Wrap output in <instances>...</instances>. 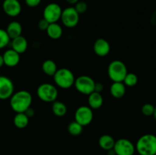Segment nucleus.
<instances>
[{
  "mask_svg": "<svg viewBox=\"0 0 156 155\" xmlns=\"http://www.w3.org/2000/svg\"><path fill=\"white\" fill-rule=\"evenodd\" d=\"M32 103V96L30 92L21 90L14 93L10 97V106L12 110L16 113L24 112Z\"/></svg>",
  "mask_w": 156,
  "mask_h": 155,
  "instance_id": "1",
  "label": "nucleus"
},
{
  "mask_svg": "<svg viewBox=\"0 0 156 155\" xmlns=\"http://www.w3.org/2000/svg\"><path fill=\"white\" fill-rule=\"evenodd\" d=\"M136 151L140 155H155L156 136L146 134L140 137L135 145Z\"/></svg>",
  "mask_w": 156,
  "mask_h": 155,
  "instance_id": "2",
  "label": "nucleus"
},
{
  "mask_svg": "<svg viewBox=\"0 0 156 155\" xmlns=\"http://www.w3.org/2000/svg\"><path fill=\"white\" fill-rule=\"evenodd\" d=\"M53 77L56 86L62 89H69L74 86L76 78L73 71L69 68H62L57 69Z\"/></svg>",
  "mask_w": 156,
  "mask_h": 155,
  "instance_id": "3",
  "label": "nucleus"
},
{
  "mask_svg": "<svg viewBox=\"0 0 156 155\" xmlns=\"http://www.w3.org/2000/svg\"><path fill=\"white\" fill-rule=\"evenodd\" d=\"M128 73L127 68L124 62L120 60H114L109 64L108 74L113 82H123Z\"/></svg>",
  "mask_w": 156,
  "mask_h": 155,
  "instance_id": "4",
  "label": "nucleus"
},
{
  "mask_svg": "<svg viewBox=\"0 0 156 155\" xmlns=\"http://www.w3.org/2000/svg\"><path fill=\"white\" fill-rule=\"evenodd\" d=\"M38 98L46 103H53L58 96V90L55 85L50 83H43L37 89Z\"/></svg>",
  "mask_w": 156,
  "mask_h": 155,
  "instance_id": "5",
  "label": "nucleus"
},
{
  "mask_svg": "<svg viewBox=\"0 0 156 155\" xmlns=\"http://www.w3.org/2000/svg\"><path fill=\"white\" fill-rule=\"evenodd\" d=\"M95 81L91 77L88 75H81L76 78L74 86L78 92L85 95H89L94 91Z\"/></svg>",
  "mask_w": 156,
  "mask_h": 155,
  "instance_id": "6",
  "label": "nucleus"
},
{
  "mask_svg": "<svg viewBox=\"0 0 156 155\" xmlns=\"http://www.w3.org/2000/svg\"><path fill=\"white\" fill-rule=\"evenodd\" d=\"M60 20L65 27L73 28L79 24V14L74 7H67L62 10Z\"/></svg>",
  "mask_w": 156,
  "mask_h": 155,
  "instance_id": "7",
  "label": "nucleus"
},
{
  "mask_svg": "<svg viewBox=\"0 0 156 155\" xmlns=\"http://www.w3.org/2000/svg\"><path fill=\"white\" fill-rule=\"evenodd\" d=\"M62 12V9L59 4L54 2L50 3L44 8L43 18H44L50 24L57 23V21L60 20Z\"/></svg>",
  "mask_w": 156,
  "mask_h": 155,
  "instance_id": "8",
  "label": "nucleus"
},
{
  "mask_svg": "<svg viewBox=\"0 0 156 155\" xmlns=\"http://www.w3.org/2000/svg\"><path fill=\"white\" fill-rule=\"evenodd\" d=\"M113 149L116 155H134L136 152V147L133 143L126 138L117 140Z\"/></svg>",
  "mask_w": 156,
  "mask_h": 155,
  "instance_id": "9",
  "label": "nucleus"
},
{
  "mask_svg": "<svg viewBox=\"0 0 156 155\" xmlns=\"http://www.w3.org/2000/svg\"><path fill=\"white\" fill-rule=\"evenodd\" d=\"M74 117L75 121L79 123L83 127L88 126L92 122L94 117L92 109H91L88 106H79L76 110Z\"/></svg>",
  "mask_w": 156,
  "mask_h": 155,
  "instance_id": "10",
  "label": "nucleus"
},
{
  "mask_svg": "<svg viewBox=\"0 0 156 155\" xmlns=\"http://www.w3.org/2000/svg\"><path fill=\"white\" fill-rule=\"evenodd\" d=\"M14 84L9 78L0 75V100H7L14 94Z\"/></svg>",
  "mask_w": 156,
  "mask_h": 155,
  "instance_id": "11",
  "label": "nucleus"
},
{
  "mask_svg": "<svg viewBox=\"0 0 156 155\" xmlns=\"http://www.w3.org/2000/svg\"><path fill=\"white\" fill-rule=\"evenodd\" d=\"M2 9L9 17H17L21 12V5L18 0H4Z\"/></svg>",
  "mask_w": 156,
  "mask_h": 155,
  "instance_id": "12",
  "label": "nucleus"
},
{
  "mask_svg": "<svg viewBox=\"0 0 156 155\" xmlns=\"http://www.w3.org/2000/svg\"><path fill=\"white\" fill-rule=\"evenodd\" d=\"M93 50L97 56L100 57H105L110 53L111 45L109 42L104 38H98L94 43Z\"/></svg>",
  "mask_w": 156,
  "mask_h": 155,
  "instance_id": "13",
  "label": "nucleus"
},
{
  "mask_svg": "<svg viewBox=\"0 0 156 155\" xmlns=\"http://www.w3.org/2000/svg\"><path fill=\"white\" fill-rule=\"evenodd\" d=\"M4 65L6 66L13 68L18 65L20 62V54L12 49L6 50L2 55Z\"/></svg>",
  "mask_w": 156,
  "mask_h": 155,
  "instance_id": "14",
  "label": "nucleus"
},
{
  "mask_svg": "<svg viewBox=\"0 0 156 155\" xmlns=\"http://www.w3.org/2000/svg\"><path fill=\"white\" fill-rule=\"evenodd\" d=\"M11 46L12 50L16 51L17 53H19L20 55L24 53L27 50V46H28V43L26 38L23 36L22 35L18 36L16 38L11 40Z\"/></svg>",
  "mask_w": 156,
  "mask_h": 155,
  "instance_id": "15",
  "label": "nucleus"
},
{
  "mask_svg": "<svg viewBox=\"0 0 156 155\" xmlns=\"http://www.w3.org/2000/svg\"><path fill=\"white\" fill-rule=\"evenodd\" d=\"M104 99L101 93L94 91L88 95V106L92 109H98L103 105Z\"/></svg>",
  "mask_w": 156,
  "mask_h": 155,
  "instance_id": "16",
  "label": "nucleus"
},
{
  "mask_svg": "<svg viewBox=\"0 0 156 155\" xmlns=\"http://www.w3.org/2000/svg\"><path fill=\"white\" fill-rule=\"evenodd\" d=\"M6 32L11 40L21 36L22 33V26L18 21H11L6 27Z\"/></svg>",
  "mask_w": 156,
  "mask_h": 155,
  "instance_id": "17",
  "label": "nucleus"
},
{
  "mask_svg": "<svg viewBox=\"0 0 156 155\" xmlns=\"http://www.w3.org/2000/svg\"><path fill=\"white\" fill-rule=\"evenodd\" d=\"M126 86L123 82H113L110 88L111 96L114 98H122L126 94Z\"/></svg>",
  "mask_w": 156,
  "mask_h": 155,
  "instance_id": "18",
  "label": "nucleus"
},
{
  "mask_svg": "<svg viewBox=\"0 0 156 155\" xmlns=\"http://www.w3.org/2000/svg\"><path fill=\"white\" fill-rule=\"evenodd\" d=\"M46 32L50 38L53 40H58L62 36V28L58 23H51L49 24Z\"/></svg>",
  "mask_w": 156,
  "mask_h": 155,
  "instance_id": "19",
  "label": "nucleus"
},
{
  "mask_svg": "<svg viewBox=\"0 0 156 155\" xmlns=\"http://www.w3.org/2000/svg\"><path fill=\"white\" fill-rule=\"evenodd\" d=\"M115 140L111 135H103L99 138L98 144L101 148L105 150H110L114 148Z\"/></svg>",
  "mask_w": 156,
  "mask_h": 155,
  "instance_id": "20",
  "label": "nucleus"
},
{
  "mask_svg": "<svg viewBox=\"0 0 156 155\" xmlns=\"http://www.w3.org/2000/svg\"><path fill=\"white\" fill-rule=\"evenodd\" d=\"M13 122L15 127L18 129H24L28 126L29 118L24 112H18L14 117Z\"/></svg>",
  "mask_w": 156,
  "mask_h": 155,
  "instance_id": "21",
  "label": "nucleus"
},
{
  "mask_svg": "<svg viewBox=\"0 0 156 155\" xmlns=\"http://www.w3.org/2000/svg\"><path fill=\"white\" fill-rule=\"evenodd\" d=\"M57 65L54 61L47 59L42 64V70L45 74L48 76H53L57 71Z\"/></svg>",
  "mask_w": 156,
  "mask_h": 155,
  "instance_id": "22",
  "label": "nucleus"
},
{
  "mask_svg": "<svg viewBox=\"0 0 156 155\" xmlns=\"http://www.w3.org/2000/svg\"><path fill=\"white\" fill-rule=\"evenodd\" d=\"M52 111L56 116L62 117L66 114L67 106L62 102L56 100L53 102L52 105Z\"/></svg>",
  "mask_w": 156,
  "mask_h": 155,
  "instance_id": "23",
  "label": "nucleus"
},
{
  "mask_svg": "<svg viewBox=\"0 0 156 155\" xmlns=\"http://www.w3.org/2000/svg\"><path fill=\"white\" fill-rule=\"evenodd\" d=\"M67 130H68L69 133L73 136H78L82 134V131H83V126H81L77 122L74 121L69 124Z\"/></svg>",
  "mask_w": 156,
  "mask_h": 155,
  "instance_id": "24",
  "label": "nucleus"
},
{
  "mask_svg": "<svg viewBox=\"0 0 156 155\" xmlns=\"http://www.w3.org/2000/svg\"><path fill=\"white\" fill-rule=\"evenodd\" d=\"M138 76L134 73H129L126 74V77L124 78L123 81V83L124 84L126 87H134L138 83Z\"/></svg>",
  "mask_w": 156,
  "mask_h": 155,
  "instance_id": "25",
  "label": "nucleus"
},
{
  "mask_svg": "<svg viewBox=\"0 0 156 155\" xmlns=\"http://www.w3.org/2000/svg\"><path fill=\"white\" fill-rule=\"evenodd\" d=\"M11 42L10 37L4 29L0 28V50L7 46Z\"/></svg>",
  "mask_w": 156,
  "mask_h": 155,
  "instance_id": "26",
  "label": "nucleus"
},
{
  "mask_svg": "<svg viewBox=\"0 0 156 155\" xmlns=\"http://www.w3.org/2000/svg\"><path fill=\"white\" fill-rule=\"evenodd\" d=\"M142 113L146 116H152L155 111V106L151 103H146L142 106Z\"/></svg>",
  "mask_w": 156,
  "mask_h": 155,
  "instance_id": "27",
  "label": "nucleus"
},
{
  "mask_svg": "<svg viewBox=\"0 0 156 155\" xmlns=\"http://www.w3.org/2000/svg\"><path fill=\"white\" fill-rule=\"evenodd\" d=\"M74 8L76 12L80 15V14H83L86 12L87 9H88V5L85 2L79 1L76 4H75Z\"/></svg>",
  "mask_w": 156,
  "mask_h": 155,
  "instance_id": "28",
  "label": "nucleus"
},
{
  "mask_svg": "<svg viewBox=\"0 0 156 155\" xmlns=\"http://www.w3.org/2000/svg\"><path fill=\"white\" fill-rule=\"evenodd\" d=\"M49 24H50V23L47 22L44 18H42V19H41L38 21L37 27L38 28H39V30H42V31H46L47 27H48Z\"/></svg>",
  "mask_w": 156,
  "mask_h": 155,
  "instance_id": "29",
  "label": "nucleus"
},
{
  "mask_svg": "<svg viewBox=\"0 0 156 155\" xmlns=\"http://www.w3.org/2000/svg\"><path fill=\"white\" fill-rule=\"evenodd\" d=\"M41 1H42V0H24L25 4L27 5L28 7L30 8H34L38 6L41 4Z\"/></svg>",
  "mask_w": 156,
  "mask_h": 155,
  "instance_id": "30",
  "label": "nucleus"
},
{
  "mask_svg": "<svg viewBox=\"0 0 156 155\" xmlns=\"http://www.w3.org/2000/svg\"><path fill=\"white\" fill-rule=\"evenodd\" d=\"M104 90V85L101 82H95V85H94V91L98 93H101Z\"/></svg>",
  "mask_w": 156,
  "mask_h": 155,
  "instance_id": "31",
  "label": "nucleus"
},
{
  "mask_svg": "<svg viewBox=\"0 0 156 155\" xmlns=\"http://www.w3.org/2000/svg\"><path fill=\"white\" fill-rule=\"evenodd\" d=\"M24 113H25L26 115H27V117L30 119V118H31V117H33L34 115V109L33 108L30 106V107H29L28 109H27V110L24 112Z\"/></svg>",
  "mask_w": 156,
  "mask_h": 155,
  "instance_id": "32",
  "label": "nucleus"
},
{
  "mask_svg": "<svg viewBox=\"0 0 156 155\" xmlns=\"http://www.w3.org/2000/svg\"><path fill=\"white\" fill-rule=\"evenodd\" d=\"M66 1L70 5H75V4H76V3L79 1V0H66Z\"/></svg>",
  "mask_w": 156,
  "mask_h": 155,
  "instance_id": "33",
  "label": "nucleus"
},
{
  "mask_svg": "<svg viewBox=\"0 0 156 155\" xmlns=\"http://www.w3.org/2000/svg\"><path fill=\"white\" fill-rule=\"evenodd\" d=\"M4 65V60H3L2 55H0V68Z\"/></svg>",
  "mask_w": 156,
  "mask_h": 155,
  "instance_id": "34",
  "label": "nucleus"
},
{
  "mask_svg": "<svg viewBox=\"0 0 156 155\" xmlns=\"http://www.w3.org/2000/svg\"><path fill=\"white\" fill-rule=\"evenodd\" d=\"M153 116H154V118H155V121H156V105L155 106V111H154Z\"/></svg>",
  "mask_w": 156,
  "mask_h": 155,
  "instance_id": "35",
  "label": "nucleus"
},
{
  "mask_svg": "<svg viewBox=\"0 0 156 155\" xmlns=\"http://www.w3.org/2000/svg\"><path fill=\"white\" fill-rule=\"evenodd\" d=\"M155 155H156V153H155Z\"/></svg>",
  "mask_w": 156,
  "mask_h": 155,
  "instance_id": "36",
  "label": "nucleus"
}]
</instances>
